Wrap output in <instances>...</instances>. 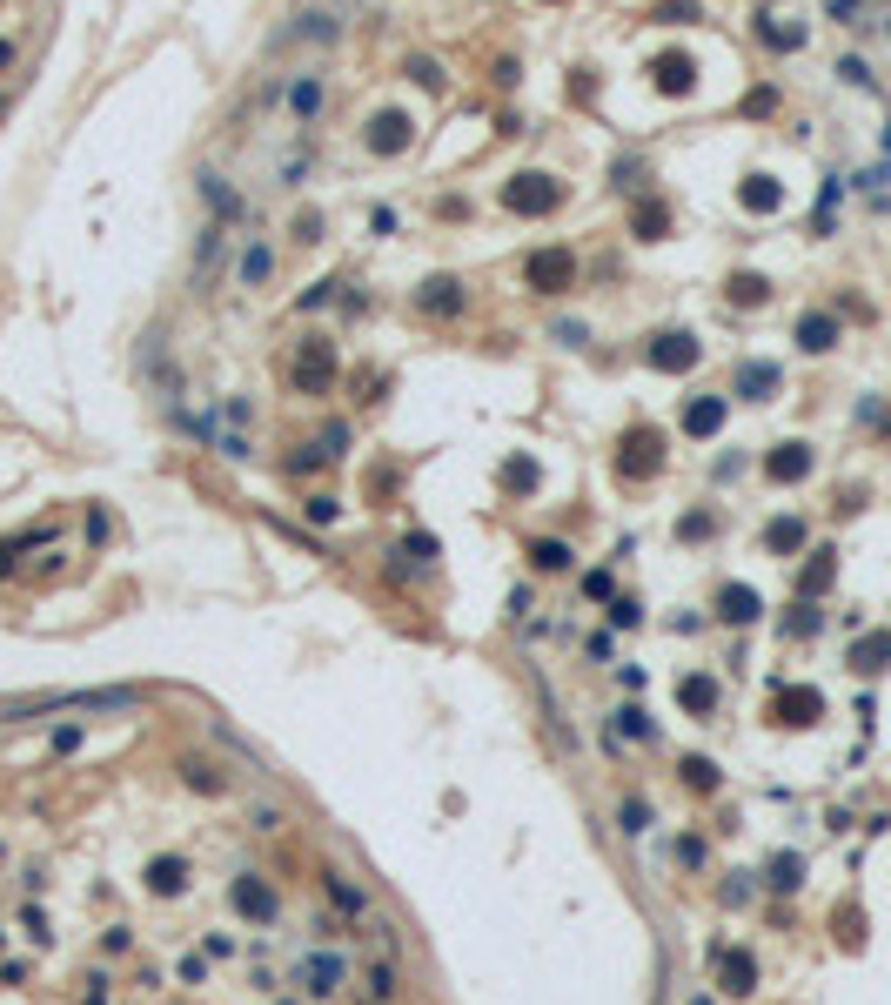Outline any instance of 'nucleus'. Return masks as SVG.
Here are the masks:
<instances>
[{"instance_id": "f257e3e1", "label": "nucleus", "mask_w": 891, "mask_h": 1005, "mask_svg": "<svg viewBox=\"0 0 891 1005\" xmlns=\"http://www.w3.org/2000/svg\"><path fill=\"white\" fill-rule=\"evenodd\" d=\"M329 382H335V342L329 335H309L289 362V389L295 396H329Z\"/></svg>"}, {"instance_id": "f03ea898", "label": "nucleus", "mask_w": 891, "mask_h": 1005, "mask_svg": "<svg viewBox=\"0 0 891 1005\" xmlns=\"http://www.w3.org/2000/svg\"><path fill=\"white\" fill-rule=\"evenodd\" d=\"M697 362H704V342H697L691 329H664V335L644 342V369H657V376H684Z\"/></svg>"}, {"instance_id": "7ed1b4c3", "label": "nucleus", "mask_w": 891, "mask_h": 1005, "mask_svg": "<svg viewBox=\"0 0 891 1005\" xmlns=\"http://www.w3.org/2000/svg\"><path fill=\"white\" fill-rule=\"evenodd\" d=\"M523 282H530L536 295L577 289V255H570V248H536V255H523Z\"/></svg>"}, {"instance_id": "20e7f679", "label": "nucleus", "mask_w": 891, "mask_h": 1005, "mask_svg": "<svg viewBox=\"0 0 891 1005\" xmlns=\"http://www.w3.org/2000/svg\"><path fill=\"white\" fill-rule=\"evenodd\" d=\"M282 101H289V121H295V128H315V121H322V108H329V74H322V67L289 74Z\"/></svg>"}, {"instance_id": "39448f33", "label": "nucleus", "mask_w": 891, "mask_h": 1005, "mask_svg": "<svg viewBox=\"0 0 891 1005\" xmlns=\"http://www.w3.org/2000/svg\"><path fill=\"white\" fill-rule=\"evenodd\" d=\"M503 201H510L516 215H557L563 208V181L557 175H510Z\"/></svg>"}, {"instance_id": "423d86ee", "label": "nucleus", "mask_w": 891, "mask_h": 1005, "mask_svg": "<svg viewBox=\"0 0 891 1005\" xmlns=\"http://www.w3.org/2000/svg\"><path fill=\"white\" fill-rule=\"evenodd\" d=\"M416 315L456 322V315H469V289L456 282V275H429V282H416Z\"/></svg>"}, {"instance_id": "0eeeda50", "label": "nucleus", "mask_w": 891, "mask_h": 1005, "mask_svg": "<svg viewBox=\"0 0 891 1005\" xmlns=\"http://www.w3.org/2000/svg\"><path fill=\"white\" fill-rule=\"evenodd\" d=\"M362 148H369V155H402V148H409V114L376 108L369 121H362Z\"/></svg>"}, {"instance_id": "6e6552de", "label": "nucleus", "mask_w": 891, "mask_h": 1005, "mask_svg": "<svg viewBox=\"0 0 891 1005\" xmlns=\"http://www.w3.org/2000/svg\"><path fill=\"white\" fill-rule=\"evenodd\" d=\"M617 469H624V476H657V469H664V436H657L650 423H637V429L624 436V456H617Z\"/></svg>"}, {"instance_id": "1a4fd4ad", "label": "nucleus", "mask_w": 891, "mask_h": 1005, "mask_svg": "<svg viewBox=\"0 0 891 1005\" xmlns=\"http://www.w3.org/2000/svg\"><path fill=\"white\" fill-rule=\"evenodd\" d=\"M791 342H798L804 356H831V349H838V315L831 309H804L798 329H791Z\"/></svg>"}, {"instance_id": "9d476101", "label": "nucleus", "mask_w": 891, "mask_h": 1005, "mask_svg": "<svg viewBox=\"0 0 891 1005\" xmlns=\"http://www.w3.org/2000/svg\"><path fill=\"white\" fill-rule=\"evenodd\" d=\"M811 469H818V449L811 443H778L764 456V476H771V483H804Z\"/></svg>"}, {"instance_id": "9b49d317", "label": "nucleus", "mask_w": 891, "mask_h": 1005, "mask_svg": "<svg viewBox=\"0 0 891 1005\" xmlns=\"http://www.w3.org/2000/svg\"><path fill=\"white\" fill-rule=\"evenodd\" d=\"M778 389H784V369H778V362H764V356L737 362V396H744V402H771Z\"/></svg>"}, {"instance_id": "f8f14e48", "label": "nucleus", "mask_w": 891, "mask_h": 1005, "mask_svg": "<svg viewBox=\"0 0 891 1005\" xmlns=\"http://www.w3.org/2000/svg\"><path fill=\"white\" fill-rule=\"evenodd\" d=\"M724 416H731V402H724V396H691V402H684V416H677V423H684V436H697V443H711L717 429H724Z\"/></svg>"}, {"instance_id": "ddd939ff", "label": "nucleus", "mask_w": 891, "mask_h": 1005, "mask_svg": "<svg viewBox=\"0 0 891 1005\" xmlns=\"http://www.w3.org/2000/svg\"><path fill=\"white\" fill-rule=\"evenodd\" d=\"M342 972H349V965H342V952H309V959H302V972H295V985H302V992H315V999H329L335 985H342Z\"/></svg>"}, {"instance_id": "4468645a", "label": "nucleus", "mask_w": 891, "mask_h": 1005, "mask_svg": "<svg viewBox=\"0 0 891 1005\" xmlns=\"http://www.w3.org/2000/svg\"><path fill=\"white\" fill-rule=\"evenodd\" d=\"M650 74H657V94H691V88H697V61L684 54V47L657 54V61H650Z\"/></svg>"}, {"instance_id": "2eb2a0df", "label": "nucleus", "mask_w": 891, "mask_h": 1005, "mask_svg": "<svg viewBox=\"0 0 891 1005\" xmlns=\"http://www.w3.org/2000/svg\"><path fill=\"white\" fill-rule=\"evenodd\" d=\"M758 610L764 603H758L751 583H724V590H717V617H724V624H758Z\"/></svg>"}, {"instance_id": "dca6fc26", "label": "nucleus", "mask_w": 891, "mask_h": 1005, "mask_svg": "<svg viewBox=\"0 0 891 1005\" xmlns=\"http://www.w3.org/2000/svg\"><path fill=\"white\" fill-rule=\"evenodd\" d=\"M235 912H242V918H262V925L275 918V892H268L255 871H242V878H235Z\"/></svg>"}, {"instance_id": "f3484780", "label": "nucleus", "mask_w": 891, "mask_h": 1005, "mask_svg": "<svg viewBox=\"0 0 891 1005\" xmlns=\"http://www.w3.org/2000/svg\"><path fill=\"white\" fill-rule=\"evenodd\" d=\"M717 985H724L731 999L758 992V959H751V952H724V965H717Z\"/></svg>"}, {"instance_id": "a211bd4d", "label": "nucleus", "mask_w": 891, "mask_h": 1005, "mask_svg": "<svg viewBox=\"0 0 891 1005\" xmlns=\"http://www.w3.org/2000/svg\"><path fill=\"white\" fill-rule=\"evenodd\" d=\"M758 41L771 54H798L804 47V21H784V14H758Z\"/></svg>"}, {"instance_id": "6ab92c4d", "label": "nucleus", "mask_w": 891, "mask_h": 1005, "mask_svg": "<svg viewBox=\"0 0 891 1005\" xmlns=\"http://www.w3.org/2000/svg\"><path fill=\"white\" fill-rule=\"evenodd\" d=\"M630 228H637V242H664V235H670V201L644 195L637 208H630Z\"/></svg>"}, {"instance_id": "aec40b11", "label": "nucleus", "mask_w": 891, "mask_h": 1005, "mask_svg": "<svg viewBox=\"0 0 891 1005\" xmlns=\"http://www.w3.org/2000/svg\"><path fill=\"white\" fill-rule=\"evenodd\" d=\"M268 275H275V248H268V242H248L242 262H235V282H242V289H268Z\"/></svg>"}, {"instance_id": "412c9836", "label": "nucleus", "mask_w": 891, "mask_h": 1005, "mask_svg": "<svg viewBox=\"0 0 891 1005\" xmlns=\"http://www.w3.org/2000/svg\"><path fill=\"white\" fill-rule=\"evenodd\" d=\"M771 717H778V724H818V717H825V697L818 691H778V711Z\"/></svg>"}, {"instance_id": "4be33fe9", "label": "nucleus", "mask_w": 891, "mask_h": 1005, "mask_svg": "<svg viewBox=\"0 0 891 1005\" xmlns=\"http://www.w3.org/2000/svg\"><path fill=\"white\" fill-rule=\"evenodd\" d=\"M201 201H208L215 222H242V195L228 188V175H201Z\"/></svg>"}, {"instance_id": "5701e85b", "label": "nucleus", "mask_w": 891, "mask_h": 1005, "mask_svg": "<svg viewBox=\"0 0 891 1005\" xmlns=\"http://www.w3.org/2000/svg\"><path fill=\"white\" fill-rule=\"evenodd\" d=\"M737 201L751 208V215H778L784 208V188L771 175H744V188H737Z\"/></svg>"}, {"instance_id": "b1692460", "label": "nucleus", "mask_w": 891, "mask_h": 1005, "mask_svg": "<svg viewBox=\"0 0 891 1005\" xmlns=\"http://www.w3.org/2000/svg\"><path fill=\"white\" fill-rule=\"evenodd\" d=\"M764 550H771V557L804 550V516H771V523H764Z\"/></svg>"}, {"instance_id": "393cba45", "label": "nucleus", "mask_w": 891, "mask_h": 1005, "mask_svg": "<svg viewBox=\"0 0 891 1005\" xmlns=\"http://www.w3.org/2000/svg\"><path fill=\"white\" fill-rule=\"evenodd\" d=\"M289 41H335V14H295V27H282L268 47H289Z\"/></svg>"}, {"instance_id": "a878e982", "label": "nucleus", "mask_w": 891, "mask_h": 1005, "mask_svg": "<svg viewBox=\"0 0 891 1005\" xmlns=\"http://www.w3.org/2000/svg\"><path fill=\"white\" fill-rule=\"evenodd\" d=\"M148 892H155V898H181V892H188V865H181V858H155V865H148Z\"/></svg>"}, {"instance_id": "bb28decb", "label": "nucleus", "mask_w": 891, "mask_h": 1005, "mask_svg": "<svg viewBox=\"0 0 891 1005\" xmlns=\"http://www.w3.org/2000/svg\"><path fill=\"white\" fill-rule=\"evenodd\" d=\"M831 577H838V550H818V557L804 563L798 590H804V597H825V590H831Z\"/></svg>"}, {"instance_id": "cd10ccee", "label": "nucleus", "mask_w": 891, "mask_h": 1005, "mask_svg": "<svg viewBox=\"0 0 891 1005\" xmlns=\"http://www.w3.org/2000/svg\"><path fill=\"white\" fill-rule=\"evenodd\" d=\"M322 885H329V898L342 905V912L369 918V892H362V885H349V871H322Z\"/></svg>"}, {"instance_id": "c85d7f7f", "label": "nucleus", "mask_w": 891, "mask_h": 1005, "mask_svg": "<svg viewBox=\"0 0 891 1005\" xmlns=\"http://www.w3.org/2000/svg\"><path fill=\"white\" fill-rule=\"evenodd\" d=\"M228 255V228L222 222H208L201 228V242H195V275H215V262Z\"/></svg>"}, {"instance_id": "c756f323", "label": "nucleus", "mask_w": 891, "mask_h": 1005, "mask_svg": "<svg viewBox=\"0 0 891 1005\" xmlns=\"http://www.w3.org/2000/svg\"><path fill=\"white\" fill-rule=\"evenodd\" d=\"M530 563L543 570V577H557V570H570V543H563V536H536V543H530Z\"/></svg>"}, {"instance_id": "7c9ffc66", "label": "nucleus", "mask_w": 891, "mask_h": 1005, "mask_svg": "<svg viewBox=\"0 0 891 1005\" xmlns=\"http://www.w3.org/2000/svg\"><path fill=\"white\" fill-rule=\"evenodd\" d=\"M724 295H731L737 309H764V302H771V282H764V275H731Z\"/></svg>"}, {"instance_id": "2f4dec72", "label": "nucleus", "mask_w": 891, "mask_h": 1005, "mask_svg": "<svg viewBox=\"0 0 891 1005\" xmlns=\"http://www.w3.org/2000/svg\"><path fill=\"white\" fill-rule=\"evenodd\" d=\"M677 704H684V711H697V717L717 711V684H711V677H684V684H677Z\"/></svg>"}, {"instance_id": "473e14b6", "label": "nucleus", "mask_w": 891, "mask_h": 1005, "mask_svg": "<svg viewBox=\"0 0 891 1005\" xmlns=\"http://www.w3.org/2000/svg\"><path fill=\"white\" fill-rule=\"evenodd\" d=\"M181 771H188V784H195V791H228V771H222V764H201V758H181Z\"/></svg>"}, {"instance_id": "72a5a7b5", "label": "nucleus", "mask_w": 891, "mask_h": 1005, "mask_svg": "<svg viewBox=\"0 0 891 1005\" xmlns=\"http://www.w3.org/2000/svg\"><path fill=\"white\" fill-rule=\"evenodd\" d=\"M798 885H804V858H791V851L771 858V892H798Z\"/></svg>"}, {"instance_id": "f704fd0d", "label": "nucleus", "mask_w": 891, "mask_h": 1005, "mask_svg": "<svg viewBox=\"0 0 891 1005\" xmlns=\"http://www.w3.org/2000/svg\"><path fill=\"white\" fill-rule=\"evenodd\" d=\"M885 657H891V637H865L851 650V670H885Z\"/></svg>"}, {"instance_id": "c9c22d12", "label": "nucleus", "mask_w": 891, "mask_h": 1005, "mask_svg": "<svg viewBox=\"0 0 891 1005\" xmlns=\"http://www.w3.org/2000/svg\"><path fill=\"white\" fill-rule=\"evenodd\" d=\"M617 737H637V744H650V737H657V724H650L637 704H624V711H617Z\"/></svg>"}, {"instance_id": "e433bc0d", "label": "nucleus", "mask_w": 891, "mask_h": 1005, "mask_svg": "<svg viewBox=\"0 0 891 1005\" xmlns=\"http://www.w3.org/2000/svg\"><path fill=\"white\" fill-rule=\"evenodd\" d=\"M838 81H845V88H878V74H871L865 54H845V61H838Z\"/></svg>"}, {"instance_id": "4c0bfd02", "label": "nucleus", "mask_w": 891, "mask_h": 1005, "mask_svg": "<svg viewBox=\"0 0 891 1005\" xmlns=\"http://www.w3.org/2000/svg\"><path fill=\"white\" fill-rule=\"evenodd\" d=\"M369 999H376V1005H389V999H396V965H389V959H376V965H369Z\"/></svg>"}, {"instance_id": "58836bf2", "label": "nucleus", "mask_w": 891, "mask_h": 1005, "mask_svg": "<svg viewBox=\"0 0 891 1005\" xmlns=\"http://www.w3.org/2000/svg\"><path fill=\"white\" fill-rule=\"evenodd\" d=\"M650 14H657V21H664V27H684V21H697L704 7H697V0H657Z\"/></svg>"}, {"instance_id": "ea45409f", "label": "nucleus", "mask_w": 891, "mask_h": 1005, "mask_svg": "<svg viewBox=\"0 0 891 1005\" xmlns=\"http://www.w3.org/2000/svg\"><path fill=\"white\" fill-rule=\"evenodd\" d=\"M402 74H409V81H423V88H429V94H436V88H443V67H436V61H429V54H409V61H402Z\"/></svg>"}, {"instance_id": "a19ab883", "label": "nucleus", "mask_w": 891, "mask_h": 1005, "mask_svg": "<svg viewBox=\"0 0 891 1005\" xmlns=\"http://www.w3.org/2000/svg\"><path fill=\"white\" fill-rule=\"evenodd\" d=\"M503 490H536V463L530 456H510V463H503Z\"/></svg>"}, {"instance_id": "79ce46f5", "label": "nucleus", "mask_w": 891, "mask_h": 1005, "mask_svg": "<svg viewBox=\"0 0 891 1005\" xmlns=\"http://www.w3.org/2000/svg\"><path fill=\"white\" fill-rule=\"evenodd\" d=\"M684 784H691V791H717V764L711 758H684Z\"/></svg>"}, {"instance_id": "37998d69", "label": "nucleus", "mask_w": 891, "mask_h": 1005, "mask_svg": "<svg viewBox=\"0 0 891 1005\" xmlns=\"http://www.w3.org/2000/svg\"><path fill=\"white\" fill-rule=\"evenodd\" d=\"M885 181H891V168H885V161H878V168H858V175H851V188H858V195H871V201H878V195H885Z\"/></svg>"}, {"instance_id": "c03bdc74", "label": "nucleus", "mask_w": 891, "mask_h": 1005, "mask_svg": "<svg viewBox=\"0 0 891 1005\" xmlns=\"http://www.w3.org/2000/svg\"><path fill=\"white\" fill-rule=\"evenodd\" d=\"M309 161H315V155H309V141H302V148L282 161V188H302V181H309Z\"/></svg>"}, {"instance_id": "a18cd8bd", "label": "nucleus", "mask_w": 891, "mask_h": 1005, "mask_svg": "<svg viewBox=\"0 0 891 1005\" xmlns=\"http://www.w3.org/2000/svg\"><path fill=\"white\" fill-rule=\"evenodd\" d=\"M818 624H825V617H818L811 603H798V610L784 617V637H811V630H818Z\"/></svg>"}, {"instance_id": "49530a36", "label": "nucleus", "mask_w": 891, "mask_h": 1005, "mask_svg": "<svg viewBox=\"0 0 891 1005\" xmlns=\"http://www.w3.org/2000/svg\"><path fill=\"white\" fill-rule=\"evenodd\" d=\"M215 449H222L228 463H248V456H255V449H248V436H242V429H222V436H215Z\"/></svg>"}, {"instance_id": "de8ad7c7", "label": "nucleus", "mask_w": 891, "mask_h": 1005, "mask_svg": "<svg viewBox=\"0 0 891 1005\" xmlns=\"http://www.w3.org/2000/svg\"><path fill=\"white\" fill-rule=\"evenodd\" d=\"M335 289H342V282H335V275H329V282H315V289L302 295V302H295V309H302V315H315V309H329V302H335Z\"/></svg>"}, {"instance_id": "09e8293b", "label": "nucleus", "mask_w": 891, "mask_h": 1005, "mask_svg": "<svg viewBox=\"0 0 891 1005\" xmlns=\"http://www.w3.org/2000/svg\"><path fill=\"white\" fill-rule=\"evenodd\" d=\"M610 624H617V630L644 624V603H637V597H617V603H610Z\"/></svg>"}, {"instance_id": "8fccbe9b", "label": "nucleus", "mask_w": 891, "mask_h": 1005, "mask_svg": "<svg viewBox=\"0 0 891 1005\" xmlns=\"http://www.w3.org/2000/svg\"><path fill=\"white\" fill-rule=\"evenodd\" d=\"M550 335H557L563 349H583V342H590V322H570V315H563V322H557Z\"/></svg>"}, {"instance_id": "3c124183", "label": "nucleus", "mask_w": 891, "mask_h": 1005, "mask_svg": "<svg viewBox=\"0 0 891 1005\" xmlns=\"http://www.w3.org/2000/svg\"><path fill=\"white\" fill-rule=\"evenodd\" d=\"M711 530H717L711 510H697V516H684V523H677V536H684V543H691V536H711Z\"/></svg>"}, {"instance_id": "603ef678", "label": "nucleus", "mask_w": 891, "mask_h": 1005, "mask_svg": "<svg viewBox=\"0 0 891 1005\" xmlns=\"http://www.w3.org/2000/svg\"><path fill=\"white\" fill-rule=\"evenodd\" d=\"M650 825V804L644 798H624V831H644Z\"/></svg>"}, {"instance_id": "864d4df0", "label": "nucleus", "mask_w": 891, "mask_h": 1005, "mask_svg": "<svg viewBox=\"0 0 891 1005\" xmlns=\"http://www.w3.org/2000/svg\"><path fill=\"white\" fill-rule=\"evenodd\" d=\"M831 7V21H845V27H858V14H865V0H825Z\"/></svg>"}, {"instance_id": "5fc2aeb1", "label": "nucleus", "mask_w": 891, "mask_h": 1005, "mask_svg": "<svg viewBox=\"0 0 891 1005\" xmlns=\"http://www.w3.org/2000/svg\"><path fill=\"white\" fill-rule=\"evenodd\" d=\"M295 242H322V215H295Z\"/></svg>"}, {"instance_id": "6e6d98bb", "label": "nucleus", "mask_w": 891, "mask_h": 1005, "mask_svg": "<svg viewBox=\"0 0 891 1005\" xmlns=\"http://www.w3.org/2000/svg\"><path fill=\"white\" fill-rule=\"evenodd\" d=\"M228 423H235V429H248V423H255V402H248V396H235V402H228Z\"/></svg>"}, {"instance_id": "4d7b16f0", "label": "nucleus", "mask_w": 891, "mask_h": 1005, "mask_svg": "<svg viewBox=\"0 0 891 1005\" xmlns=\"http://www.w3.org/2000/svg\"><path fill=\"white\" fill-rule=\"evenodd\" d=\"M302 510H309V523H329V516H335V496H309Z\"/></svg>"}, {"instance_id": "13d9d810", "label": "nucleus", "mask_w": 891, "mask_h": 1005, "mask_svg": "<svg viewBox=\"0 0 891 1005\" xmlns=\"http://www.w3.org/2000/svg\"><path fill=\"white\" fill-rule=\"evenodd\" d=\"M255 831H282V811H275V804H255Z\"/></svg>"}, {"instance_id": "bf43d9fd", "label": "nucleus", "mask_w": 891, "mask_h": 1005, "mask_svg": "<svg viewBox=\"0 0 891 1005\" xmlns=\"http://www.w3.org/2000/svg\"><path fill=\"white\" fill-rule=\"evenodd\" d=\"M771 108H778V94H771V88H758L751 101H744V114H771Z\"/></svg>"}, {"instance_id": "052dcab7", "label": "nucleus", "mask_w": 891, "mask_h": 1005, "mask_svg": "<svg viewBox=\"0 0 891 1005\" xmlns=\"http://www.w3.org/2000/svg\"><path fill=\"white\" fill-rule=\"evenodd\" d=\"M7 61H14V41H0V67H7Z\"/></svg>"}, {"instance_id": "680f3d73", "label": "nucleus", "mask_w": 891, "mask_h": 1005, "mask_svg": "<svg viewBox=\"0 0 891 1005\" xmlns=\"http://www.w3.org/2000/svg\"><path fill=\"white\" fill-rule=\"evenodd\" d=\"M885 155H891V121H885Z\"/></svg>"}, {"instance_id": "e2e57ef3", "label": "nucleus", "mask_w": 891, "mask_h": 1005, "mask_svg": "<svg viewBox=\"0 0 891 1005\" xmlns=\"http://www.w3.org/2000/svg\"><path fill=\"white\" fill-rule=\"evenodd\" d=\"M885 34H891V21H885Z\"/></svg>"}]
</instances>
